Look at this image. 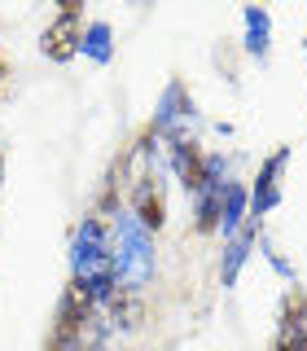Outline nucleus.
Listing matches in <instances>:
<instances>
[{
    "instance_id": "nucleus-1",
    "label": "nucleus",
    "mask_w": 307,
    "mask_h": 351,
    "mask_svg": "<svg viewBox=\"0 0 307 351\" xmlns=\"http://www.w3.org/2000/svg\"><path fill=\"white\" fill-rule=\"evenodd\" d=\"M71 263H75V281H79L97 303L110 299V294L119 290V277H114V250H110V228L101 224V219H84V224L75 228Z\"/></svg>"
},
{
    "instance_id": "nucleus-2",
    "label": "nucleus",
    "mask_w": 307,
    "mask_h": 351,
    "mask_svg": "<svg viewBox=\"0 0 307 351\" xmlns=\"http://www.w3.org/2000/svg\"><path fill=\"white\" fill-rule=\"evenodd\" d=\"M110 250H114V277L123 281V290H140L154 281V241L136 224V215H114L110 224Z\"/></svg>"
},
{
    "instance_id": "nucleus-3",
    "label": "nucleus",
    "mask_w": 307,
    "mask_h": 351,
    "mask_svg": "<svg viewBox=\"0 0 307 351\" xmlns=\"http://www.w3.org/2000/svg\"><path fill=\"white\" fill-rule=\"evenodd\" d=\"M79 40H84L79 5H75V0H62V14L49 22V31H44L40 49H44V58H53V62H71L75 53H79Z\"/></svg>"
},
{
    "instance_id": "nucleus-4",
    "label": "nucleus",
    "mask_w": 307,
    "mask_h": 351,
    "mask_svg": "<svg viewBox=\"0 0 307 351\" xmlns=\"http://www.w3.org/2000/svg\"><path fill=\"white\" fill-rule=\"evenodd\" d=\"M193 101H189V93H184V84H171L167 93H162V101L158 110H154V132L158 136H171V145L175 141H189V128H193Z\"/></svg>"
},
{
    "instance_id": "nucleus-5",
    "label": "nucleus",
    "mask_w": 307,
    "mask_h": 351,
    "mask_svg": "<svg viewBox=\"0 0 307 351\" xmlns=\"http://www.w3.org/2000/svg\"><path fill=\"white\" fill-rule=\"evenodd\" d=\"M171 167H175V176H180V184L189 193H202L206 184L219 180V158H206L193 141H175L171 145Z\"/></svg>"
},
{
    "instance_id": "nucleus-6",
    "label": "nucleus",
    "mask_w": 307,
    "mask_h": 351,
    "mask_svg": "<svg viewBox=\"0 0 307 351\" xmlns=\"http://www.w3.org/2000/svg\"><path fill=\"white\" fill-rule=\"evenodd\" d=\"M272 351H307V290H290V294H285Z\"/></svg>"
},
{
    "instance_id": "nucleus-7",
    "label": "nucleus",
    "mask_w": 307,
    "mask_h": 351,
    "mask_svg": "<svg viewBox=\"0 0 307 351\" xmlns=\"http://www.w3.org/2000/svg\"><path fill=\"white\" fill-rule=\"evenodd\" d=\"M132 206H136V224L145 228V233H158L162 224H167V197H162V180H158V171L145 176V180L136 184V193H132Z\"/></svg>"
},
{
    "instance_id": "nucleus-8",
    "label": "nucleus",
    "mask_w": 307,
    "mask_h": 351,
    "mask_svg": "<svg viewBox=\"0 0 307 351\" xmlns=\"http://www.w3.org/2000/svg\"><path fill=\"white\" fill-rule=\"evenodd\" d=\"M290 162V149H277L268 162L259 167V180H255V193H250V215H268L272 206L281 202V171Z\"/></svg>"
},
{
    "instance_id": "nucleus-9",
    "label": "nucleus",
    "mask_w": 307,
    "mask_h": 351,
    "mask_svg": "<svg viewBox=\"0 0 307 351\" xmlns=\"http://www.w3.org/2000/svg\"><path fill=\"white\" fill-rule=\"evenodd\" d=\"M97 307L110 316V325H123V329H136L140 316H145V307H140V294H136V290H123V285H119L110 299H101Z\"/></svg>"
},
{
    "instance_id": "nucleus-10",
    "label": "nucleus",
    "mask_w": 307,
    "mask_h": 351,
    "mask_svg": "<svg viewBox=\"0 0 307 351\" xmlns=\"http://www.w3.org/2000/svg\"><path fill=\"white\" fill-rule=\"evenodd\" d=\"M219 215H224V180L206 184V189L197 193V233H215Z\"/></svg>"
},
{
    "instance_id": "nucleus-11",
    "label": "nucleus",
    "mask_w": 307,
    "mask_h": 351,
    "mask_svg": "<svg viewBox=\"0 0 307 351\" xmlns=\"http://www.w3.org/2000/svg\"><path fill=\"white\" fill-rule=\"evenodd\" d=\"M250 211V197L241 184H224V215H219V228H224V237H237L241 233V219Z\"/></svg>"
},
{
    "instance_id": "nucleus-12",
    "label": "nucleus",
    "mask_w": 307,
    "mask_h": 351,
    "mask_svg": "<svg viewBox=\"0 0 307 351\" xmlns=\"http://www.w3.org/2000/svg\"><path fill=\"white\" fill-rule=\"evenodd\" d=\"M79 53H84L88 62H97V66L110 62V53H114V40H110V27H106V22H88V27H84Z\"/></svg>"
},
{
    "instance_id": "nucleus-13",
    "label": "nucleus",
    "mask_w": 307,
    "mask_h": 351,
    "mask_svg": "<svg viewBox=\"0 0 307 351\" xmlns=\"http://www.w3.org/2000/svg\"><path fill=\"white\" fill-rule=\"evenodd\" d=\"M250 241H255V228H241L237 237H228V255H224V268H219L224 285H233V281H237L241 263H246V255H250Z\"/></svg>"
},
{
    "instance_id": "nucleus-14",
    "label": "nucleus",
    "mask_w": 307,
    "mask_h": 351,
    "mask_svg": "<svg viewBox=\"0 0 307 351\" xmlns=\"http://www.w3.org/2000/svg\"><path fill=\"white\" fill-rule=\"evenodd\" d=\"M241 18H246V53L263 58V53H268V31H272V18L263 14V9H255V5H250Z\"/></svg>"
},
{
    "instance_id": "nucleus-15",
    "label": "nucleus",
    "mask_w": 307,
    "mask_h": 351,
    "mask_svg": "<svg viewBox=\"0 0 307 351\" xmlns=\"http://www.w3.org/2000/svg\"><path fill=\"white\" fill-rule=\"evenodd\" d=\"M49 351H97V338H49Z\"/></svg>"
},
{
    "instance_id": "nucleus-16",
    "label": "nucleus",
    "mask_w": 307,
    "mask_h": 351,
    "mask_svg": "<svg viewBox=\"0 0 307 351\" xmlns=\"http://www.w3.org/2000/svg\"><path fill=\"white\" fill-rule=\"evenodd\" d=\"M0 80H5V58H0Z\"/></svg>"
}]
</instances>
